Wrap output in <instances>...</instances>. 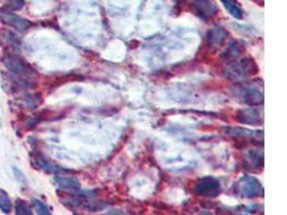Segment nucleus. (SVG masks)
Wrapping results in <instances>:
<instances>
[{
	"mask_svg": "<svg viewBox=\"0 0 287 215\" xmlns=\"http://www.w3.org/2000/svg\"><path fill=\"white\" fill-rule=\"evenodd\" d=\"M2 62L14 77L23 80L25 83L31 86L32 80H35L37 77V71L25 59L22 58L20 55H16V54H8L2 59Z\"/></svg>",
	"mask_w": 287,
	"mask_h": 215,
	"instance_id": "f257e3e1",
	"label": "nucleus"
},
{
	"mask_svg": "<svg viewBox=\"0 0 287 215\" xmlns=\"http://www.w3.org/2000/svg\"><path fill=\"white\" fill-rule=\"evenodd\" d=\"M258 72V67L251 57L238 58L228 64L226 68V75L232 80L245 79Z\"/></svg>",
	"mask_w": 287,
	"mask_h": 215,
	"instance_id": "f03ea898",
	"label": "nucleus"
},
{
	"mask_svg": "<svg viewBox=\"0 0 287 215\" xmlns=\"http://www.w3.org/2000/svg\"><path fill=\"white\" fill-rule=\"evenodd\" d=\"M263 185L256 177L243 176L235 186V193L242 198H256L263 195Z\"/></svg>",
	"mask_w": 287,
	"mask_h": 215,
	"instance_id": "7ed1b4c3",
	"label": "nucleus"
},
{
	"mask_svg": "<svg viewBox=\"0 0 287 215\" xmlns=\"http://www.w3.org/2000/svg\"><path fill=\"white\" fill-rule=\"evenodd\" d=\"M235 91L240 101L244 102L248 106L258 107L264 104L263 90L255 85H240L235 89Z\"/></svg>",
	"mask_w": 287,
	"mask_h": 215,
	"instance_id": "20e7f679",
	"label": "nucleus"
},
{
	"mask_svg": "<svg viewBox=\"0 0 287 215\" xmlns=\"http://www.w3.org/2000/svg\"><path fill=\"white\" fill-rule=\"evenodd\" d=\"M0 22L9 27H12V28L20 32H25L34 26L30 21L21 18V16L13 13L8 8L0 9Z\"/></svg>",
	"mask_w": 287,
	"mask_h": 215,
	"instance_id": "39448f33",
	"label": "nucleus"
},
{
	"mask_svg": "<svg viewBox=\"0 0 287 215\" xmlns=\"http://www.w3.org/2000/svg\"><path fill=\"white\" fill-rule=\"evenodd\" d=\"M195 192L200 196L213 198L221 194V185L216 177L204 176L197 181L196 185H195Z\"/></svg>",
	"mask_w": 287,
	"mask_h": 215,
	"instance_id": "423d86ee",
	"label": "nucleus"
},
{
	"mask_svg": "<svg viewBox=\"0 0 287 215\" xmlns=\"http://www.w3.org/2000/svg\"><path fill=\"white\" fill-rule=\"evenodd\" d=\"M263 109L261 108H248L237 112V121L245 125H261L263 124Z\"/></svg>",
	"mask_w": 287,
	"mask_h": 215,
	"instance_id": "0eeeda50",
	"label": "nucleus"
},
{
	"mask_svg": "<svg viewBox=\"0 0 287 215\" xmlns=\"http://www.w3.org/2000/svg\"><path fill=\"white\" fill-rule=\"evenodd\" d=\"M32 165L36 167L37 169H41L48 173H62V172H70V170H66L62 168L55 164H53L52 161L45 158L42 154H35L34 157L31 158Z\"/></svg>",
	"mask_w": 287,
	"mask_h": 215,
	"instance_id": "6e6552de",
	"label": "nucleus"
},
{
	"mask_svg": "<svg viewBox=\"0 0 287 215\" xmlns=\"http://www.w3.org/2000/svg\"><path fill=\"white\" fill-rule=\"evenodd\" d=\"M195 9L203 19H209L219 12V5L215 0H195Z\"/></svg>",
	"mask_w": 287,
	"mask_h": 215,
	"instance_id": "1a4fd4ad",
	"label": "nucleus"
},
{
	"mask_svg": "<svg viewBox=\"0 0 287 215\" xmlns=\"http://www.w3.org/2000/svg\"><path fill=\"white\" fill-rule=\"evenodd\" d=\"M227 37H228V32L225 29L221 28V27H215V28L211 29L207 35L208 45L210 47L218 48L221 46Z\"/></svg>",
	"mask_w": 287,
	"mask_h": 215,
	"instance_id": "9d476101",
	"label": "nucleus"
},
{
	"mask_svg": "<svg viewBox=\"0 0 287 215\" xmlns=\"http://www.w3.org/2000/svg\"><path fill=\"white\" fill-rule=\"evenodd\" d=\"M247 165L253 169H261L264 166V153L261 150H247L244 153Z\"/></svg>",
	"mask_w": 287,
	"mask_h": 215,
	"instance_id": "9b49d317",
	"label": "nucleus"
},
{
	"mask_svg": "<svg viewBox=\"0 0 287 215\" xmlns=\"http://www.w3.org/2000/svg\"><path fill=\"white\" fill-rule=\"evenodd\" d=\"M56 184L67 191H78L81 188L79 180L75 176H66V175H56L54 177Z\"/></svg>",
	"mask_w": 287,
	"mask_h": 215,
	"instance_id": "f8f14e48",
	"label": "nucleus"
},
{
	"mask_svg": "<svg viewBox=\"0 0 287 215\" xmlns=\"http://www.w3.org/2000/svg\"><path fill=\"white\" fill-rule=\"evenodd\" d=\"M225 131L227 134H229L231 137L235 138H263V131H253L250 129L239 128V127H227L225 128Z\"/></svg>",
	"mask_w": 287,
	"mask_h": 215,
	"instance_id": "ddd939ff",
	"label": "nucleus"
},
{
	"mask_svg": "<svg viewBox=\"0 0 287 215\" xmlns=\"http://www.w3.org/2000/svg\"><path fill=\"white\" fill-rule=\"evenodd\" d=\"M221 4L224 5L225 9L228 11V13L235 18L236 20H242L243 19V10L241 8V4L238 0H221Z\"/></svg>",
	"mask_w": 287,
	"mask_h": 215,
	"instance_id": "4468645a",
	"label": "nucleus"
},
{
	"mask_svg": "<svg viewBox=\"0 0 287 215\" xmlns=\"http://www.w3.org/2000/svg\"><path fill=\"white\" fill-rule=\"evenodd\" d=\"M242 53H243V48L241 45H239V43L231 42L229 46L227 47L225 53L223 54V57L226 59V61H228L230 63L239 58Z\"/></svg>",
	"mask_w": 287,
	"mask_h": 215,
	"instance_id": "2eb2a0df",
	"label": "nucleus"
},
{
	"mask_svg": "<svg viewBox=\"0 0 287 215\" xmlns=\"http://www.w3.org/2000/svg\"><path fill=\"white\" fill-rule=\"evenodd\" d=\"M0 210L5 214H9L12 210V202L7 192L0 188Z\"/></svg>",
	"mask_w": 287,
	"mask_h": 215,
	"instance_id": "dca6fc26",
	"label": "nucleus"
},
{
	"mask_svg": "<svg viewBox=\"0 0 287 215\" xmlns=\"http://www.w3.org/2000/svg\"><path fill=\"white\" fill-rule=\"evenodd\" d=\"M15 214L18 215H31V209L28 206V203L26 201L22 200V199H18L15 203Z\"/></svg>",
	"mask_w": 287,
	"mask_h": 215,
	"instance_id": "f3484780",
	"label": "nucleus"
},
{
	"mask_svg": "<svg viewBox=\"0 0 287 215\" xmlns=\"http://www.w3.org/2000/svg\"><path fill=\"white\" fill-rule=\"evenodd\" d=\"M31 204L38 214H40V215H50L51 214L50 209H48L46 204L44 202H42L41 200L34 199V200L31 201Z\"/></svg>",
	"mask_w": 287,
	"mask_h": 215,
	"instance_id": "a211bd4d",
	"label": "nucleus"
},
{
	"mask_svg": "<svg viewBox=\"0 0 287 215\" xmlns=\"http://www.w3.org/2000/svg\"><path fill=\"white\" fill-rule=\"evenodd\" d=\"M13 173L16 177V180L21 183H26V177L24 175L23 172H22L20 169L16 168V167H13Z\"/></svg>",
	"mask_w": 287,
	"mask_h": 215,
	"instance_id": "6ab92c4d",
	"label": "nucleus"
}]
</instances>
